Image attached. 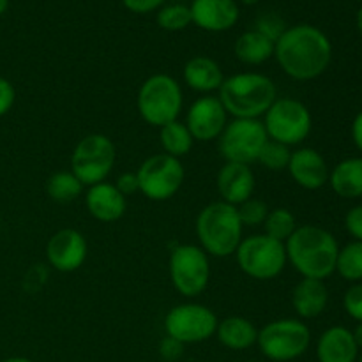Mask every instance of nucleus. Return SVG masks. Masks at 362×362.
I'll list each match as a JSON object with an SVG mask.
<instances>
[{
  "label": "nucleus",
  "mask_w": 362,
  "mask_h": 362,
  "mask_svg": "<svg viewBox=\"0 0 362 362\" xmlns=\"http://www.w3.org/2000/svg\"><path fill=\"white\" fill-rule=\"evenodd\" d=\"M274 59L292 80H317L331 66L332 42L315 25H293L276 41Z\"/></svg>",
  "instance_id": "f257e3e1"
},
{
  "label": "nucleus",
  "mask_w": 362,
  "mask_h": 362,
  "mask_svg": "<svg viewBox=\"0 0 362 362\" xmlns=\"http://www.w3.org/2000/svg\"><path fill=\"white\" fill-rule=\"evenodd\" d=\"M286 260L303 278L327 279L336 272L339 246L329 230L317 225L297 226L285 243Z\"/></svg>",
  "instance_id": "f03ea898"
},
{
  "label": "nucleus",
  "mask_w": 362,
  "mask_h": 362,
  "mask_svg": "<svg viewBox=\"0 0 362 362\" xmlns=\"http://www.w3.org/2000/svg\"><path fill=\"white\" fill-rule=\"evenodd\" d=\"M218 99L233 119H260L278 99L274 81L262 73H237L225 78Z\"/></svg>",
  "instance_id": "7ed1b4c3"
},
{
  "label": "nucleus",
  "mask_w": 362,
  "mask_h": 362,
  "mask_svg": "<svg viewBox=\"0 0 362 362\" xmlns=\"http://www.w3.org/2000/svg\"><path fill=\"white\" fill-rule=\"evenodd\" d=\"M194 228L200 247L209 257H232L244 239V226L237 214V207L221 200L212 202L202 209Z\"/></svg>",
  "instance_id": "20e7f679"
},
{
  "label": "nucleus",
  "mask_w": 362,
  "mask_h": 362,
  "mask_svg": "<svg viewBox=\"0 0 362 362\" xmlns=\"http://www.w3.org/2000/svg\"><path fill=\"white\" fill-rule=\"evenodd\" d=\"M182 88L173 76L158 73L148 76L138 90L136 106L141 119L154 127L179 120L182 112Z\"/></svg>",
  "instance_id": "39448f33"
},
{
  "label": "nucleus",
  "mask_w": 362,
  "mask_h": 362,
  "mask_svg": "<svg viewBox=\"0 0 362 362\" xmlns=\"http://www.w3.org/2000/svg\"><path fill=\"white\" fill-rule=\"evenodd\" d=\"M257 345L262 356L274 362H290L303 357L311 345V331L303 320L279 318L258 331Z\"/></svg>",
  "instance_id": "423d86ee"
},
{
  "label": "nucleus",
  "mask_w": 362,
  "mask_h": 362,
  "mask_svg": "<svg viewBox=\"0 0 362 362\" xmlns=\"http://www.w3.org/2000/svg\"><path fill=\"white\" fill-rule=\"evenodd\" d=\"M264 127L269 140L286 147L300 145L313 129V117L303 101L293 98H278L264 115Z\"/></svg>",
  "instance_id": "0eeeda50"
},
{
  "label": "nucleus",
  "mask_w": 362,
  "mask_h": 362,
  "mask_svg": "<svg viewBox=\"0 0 362 362\" xmlns=\"http://www.w3.org/2000/svg\"><path fill=\"white\" fill-rule=\"evenodd\" d=\"M235 258L240 271L258 281L278 278L288 262L285 244L271 239L265 233L244 237L237 247Z\"/></svg>",
  "instance_id": "6e6552de"
},
{
  "label": "nucleus",
  "mask_w": 362,
  "mask_h": 362,
  "mask_svg": "<svg viewBox=\"0 0 362 362\" xmlns=\"http://www.w3.org/2000/svg\"><path fill=\"white\" fill-rule=\"evenodd\" d=\"M117 148L112 138L92 133L81 138L71 154V172L83 186L90 187L105 182L115 166Z\"/></svg>",
  "instance_id": "1a4fd4ad"
},
{
  "label": "nucleus",
  "mask_w": 362,
  "mask_h": 362,
  "mask_svg": "<svg viewBox=\"0 0 362 362\" xmlns=\"http://www.w3.org/2000/svg\"><path fill=\"white\" fill-rule=\"evenodd\" d=\"M267 141L269 136L260 119H233L218 138V148L226 163L251 166L258 161Z\"/></svg>",
  "instance_id": "9d476101"
},
{
  "label": "nucleus",
  "mask_w": 362,
  "mask_h": 362,
  "mask_svg": "<svg viewBox=\"0 0 362 362\" xmlns=\"http://www.w3.org/2000/svg\"><path fill=\"white\" fill-rule=\"evenodd\" d=\"M170 279L180 296L197 297L207 288L211 279L209 255L194 244H179L170 253Z\"/></svg>",
  "instance_id": "9b49d317"
},
{
  "label": "nucleus",
  "mask_w": 362,
  "mask_h": 362,
  "mask_svg": "<svg viewBox=\"0 0 362 362\" xmlns=\"http://www.w3.org/2000/svg\"><path fill=\"white\" fill-rule=\"evenodd\" d=\"M184 166L180 159L165 154H154L138 168L140 193L152 202H165L175 197L184 184Z\"/></svg>",
  "instance_id": "f8f14e48"
},
{
  "label": "nucleus",
  "mask_w": 362,
  "mask_h": 362,
  "mask_svg": "<svg viewBox=\"0 0 362 362\" xmlns=\"http://www.w3.org/2000/svg\"><path fill=\"white\" fill-rule=\"evenodd\" d=\"M218 317L211 308L198 303L177 304L165 317L166 336L182 345L204 343L216 334Z\"/></svg>",
  "instance_id": "ddd939ff"
},
{
  "label": "nucleus",
  "mask_w": 362,
  "mask_h": 362,
  "mask_svg": "<svg viewBox=\"0 0 362 362\" xmlns=\"http://www.w3.org/2000/svg\"><path fill=\"white\" fill-rule=\"evenodd\" d=\"M194 141H212L221 136L228 124V113L218 95H202L186 113V122Z\"/></svg>",
  "instance_id": "4468645a"
},
{
  "label": "nucleus",
  "mask_w": 362,
  "mask_h": 362,
  "mask_svg": "<svg viewBox=\"0 0 362 362\" xmlns=\"http://www.w3.org/2000/svg\"><path fill=\"white\" fill-rule=\"evenodd\" d=\"M87 239L74 228L59 230L46 244V260L59 272L78 271L87 260Z\"/></svg>",
  "instance_id": "2eb2a0df"
},
{
  "label": "nucleus",
  "mask_w": 362,
  "mask_h": 362,
  "mask_svg": "<svg viewBox=\"0 0 362 362\" xmlns=\"http://www.w3.org/2000/svg\"><path fill=\"white\" fill-rule=\"evenodd\" d=\"M288 173L297 186L308 191L322 189L329 182V166L324 156L311 147H300L292 152Z\"/></svg>",
  "instance_id": "dca6fc26"
},
{
  "label": "nucleus",
  "mask_w": 362,
  "mask_h": 362,
  "mask_svg": "<svg viewBox=\"0 0 362 362\" xmlns=\"http://www.w3.org/2000/svg\"><path fill=\"white\" fill-rule=\"evenodd\" d=\"M216 187L225 204L239 207L250 200L257 187V179L251 166L240 163H225L216 177Z\"/></svg>",
  "instance_id": "f3484780"
},
{
  "label": "nucleus",
  "mask_w": 362,
  "mask_h": 362,
  "mask_svg": "<svg viewBox=\"0 0 362 362\" xmlns=\"http://www.w3.org/2000/svg\"><path fill=\"white\" fill-rule=\"evenodd\" d=\"M189 11L191 21L207 32L230 30L240 14L235 0H193Z\"/></svg>",
  "instance_id": "a211bd4d"
},
{
  "label": "nucleus",
  "mask_w": 362,
  "mask_h": 362,
  "mask_svg": "<svg viewBox=\"0 0 362 362\" xmlns=\"http://www.w3.org/2000/svg\"><path fill=\"white\" fill-rule=\"evenodd\" d=\"M85 207L88 214L101 223L119 221L127 209V200L115 187V184L99 182L85 193Z\"/></svg>",
  "instance_id": "6ab92c4d"
},
{
  "label": "nucleus",
  "mask_w": 362,
  "mask_h": 362,
  "mask_svg": "<svg viewBox=\"0 0 362 362\" xmlns=\"http://www.w3.org/2000/svg\"><path fill=\"white\" fill-rule=\"evenodd\" d=\"M318 362H357L359 346L352 331L343 325L325 329L317 341Z\"/></svg>",
  "instance_id": "aec40b11"
},
{
  "label": "nucleus",
  "mask_w": 362,
  "mask_h": 362,
  "mask_svg": "<svg viewBox=\"0 0 362 362\" xmlns=\"http://www.w3.org/2000/svg\"><path fill=\"white\" fill-rule=\"evenodd\" d=\"M182 76L191 90L205 95H211L212 92L219 90L225 81L221 66L214 59L205 55H198L187 60Z\"/></svg>",
  "instance_id": "412c9836"
},
{
  "label": "nucleus",
  "mask_w": 362,
  "mask_h": 362,
  "mask_svg": "<svg viewBox=\"0 0 362 362\" xmlns=\"http://www.w3.org/2000/svg\"><path fill=\"white\" fill-rule=\"evenodd\" d=\"M329 290L322 279L303 278L292 292V306L304 320L317 318L327 310Z\"/></svg>",
  "instance_id": "4be33fe9"
},
{
  "label": "nucleus",
  "mask_w": 362,
  "mask_h": 362,
  "mask_svg": "<svg viewBox=\"0 0 362 362\" xmlns=\"http://www.w3.org/2000/svg\"><path fill=\"white\" fill-rule=\"evenodd\" d=\"M329 186L345 200L362 197V158H346L329 172Z\"/></svg>",
  "instance_id": "5701e85b"
},
{
  "label": "nucleus",
  "mask_w": 362,
  "mask_h": 362,
  "mask_svg": "<svg viewBox=\"0 0 362 362\" xmlns=\"http://www.w3.org/2000/svg\"><path fill=\"white\" fill-rule=\"evenodd\" d=\"M216 338L228 350H247L257 345L258 329L251 320L244 317H228L221 320L216 329Z\"/></svg>",
  "instance_id": "b1692460"
},
{
  "label": "nucleus",
  "mask_w": 362,
  "mask_h": 362,
  "mask_svg": "<svg viewBox=\"0 0 362 362\" xmlns=\"http://www.w3.org/2000/svg\"><path fill=\"white\" fill-rule=\"evenodd\" d=\"M274 41L265 37L258 30H247L235 41V57L246 66H260L274 57Z\"/></svg>",
  "instance_id": "393cba45"
},
{
  "label": "nucleus",
  "mask_w": 362,
  "mask_h": 362,
  "mask_svg": "<svg viewBox=\"0 0 362 362\" xmlns=\"http://www.w3.org/2000/svg\"><path fill=\"white\" fill-rule=\"evenodd\" d=\"M159 144H161L165 154L180 159L189 154L194 138L191 136L186 124L180 122V120H173V122L159 127Z\"/></svg>",
  "instance_id": "a878e982"
},
{
  "label": "nucleus",
  "mask_w": 362,
  "mask_h": 362,
  "mask_svg": "<svg viewBox=\"0 0 362 362\" xmlns=\"http://www.w3.org/2000/svg\"><path fill=\"white\" fill-rule=\"evenodd\" d=\"M83 187L73 172H55L46 180V194L59 204L74 202L83 193Z\"/></svg>",
  "instance_id": "bb28decb"
},
{
  "label": "nucleus",
  "mask_w": 362,
  "mask_h": 362,
  "mask_svg": "<svg viewBox=\"0 0 362 362\" xmlns=\"http://www.w3.org/2000/svg\"><path fill=\"white\" fill-rule=\"evenodd\" d=\"M336 272L350 283L362 281V243L352 240L346 246L339 247Z\"/></svg>",
  "instance_id": "cd10ccee"
},
{
  "label": "nucleus",
  "mask_w": 362,
  "mask_h": 362,
  "mask_svg": "<svg viewBox=\"0 0 362 362\" xmlns=\"http://www.w3.org/2000/svg\"><path fill=\"white\" fill-rule=\"evenodd\" d=\"M264 233L269 235L271 239L279 240V243L285 244L286 240L290 239L293 232L297 228V221H296V216L285 207H278V209H272L269 211L267 218L264 221Z\"/></svg>",
  "instance_id": "c85d7f7f"
},
{
  "label": "nucleus",
  "mask_w": 362,
  "mask_h": 362,
  "mask_svg": "<svg viewBox=\"0 0 362 362\" xmlns=\"http://www.w3.org/2000/svg\"><path fill=\"white\" fill-rule=\"evenodd\" d=\"M193 23L191 21L189 6L182 4H170L163 6L158 13V25L166 32H179Z\"/></svg>",
  "instance_id": "c756f323"
},
{
  "label": "nucleus",
  "mask_w": 362,
  "mask_h": 362,
  "mask_svg": "<svg viewBox=\"0 0 362 362\" xmlns=\"http://www.w3.org/2000/svg\"><path fill=\"white\" fill-rule=\"evenodd\" d=\"M290 156H292L290 147L278 144V141L269 140L264 145V148H262L257 163H260L262 166H265L271 172H283V170L288 168Z\"/></svg>",
  "instance_id": "7c9ffc66"
},
{
  "label": "nucleus",
  "mask_w": 362,
  "mask_h": 362,
  "mask_svg": "<svg viewBox=\"0 0 362 362\" xmlns=\"http://www.w3.org/2000/svg\"><path fill=\"white\" fill-rule=\"evenodd\" d=\"M237 214L243 226H262L269 214V207L264 200L251 197L237 207Z\"/></svg>",
  "instance_id": "2f4dec72"
},
{
  "label": "nucleus",
  "mask_w": 362,
  "mask_h": 362,
  "mask_svg": "<svg viewBox=\"0 0 362 362\" xmlns=\"http://www.w3.org/2000/svg\"><path fill=\"white\" fill-rule=\"evenodd\" d=\"M255 30H258L260 34H264L265 37H269L271 41L276 42L279 37H281L283 32L286 30V27H285V21H283L278 14L269 13L258 18Z\"/></svg>",
  "instance_id": "473e14b6"
},
{
  "label": "nucleus",
  "mask_w": 362,
  "mask_h": 362,
  "mask_svg": "<svg viewBox=\"0 0 362 362\" xmlns=\"http://www.w3.org/2000/svg\"><path fill=\"white\" fill-rule=\"evenodd\" d=\"M343 308L356 322H362V283H352L343 296Z\"/></svg>",
  "instance_id": "72a5a7b5"
},
{
  "label": "nucleus",
  "mask_w": 362,
  "mask_h": 362,
  "mask_svg": "<svg viewBox=\"0 0 362 362\" xmlns=\"http://www.w3.org/2000/svg\"><path fill=\"white\" fill-rule=\"evenodd\" d=\"M345 228L354 237V240L362 243V205H356L346 212Z\"/></svg>",
  "instance_id": "f704fd0d"
},
{
  "label": "nucleus",
  "mask_w": 362,
  "mask_h": 362,
  "mask_svg": "<svg viewBox=\"0 0 362 362\" xmlns=\"http://www.w3.org/2000/svg\"><path fill=\"white\" fill-rule=\"evenodd\" d=\"M16 101V90L14 85L7 78L0 76V117L7 115Z\"/></svg>",
  "instance_id": "c9c22d12"
},
{
  "label": "nucleus",
  "mask_w": 362,
  "mask_h": 362,
  "mask_svg": "<svg viewBox=\"0 0 362 362\" xmlns=\"http://www.w3.org/2000/svg\"><path fill=\"white\" fill-rule=\"evenodd\" d=\"M184 354V345L180 341H177V339L170 338V336H166V338L161 339V343H159V356L163 357L165 361L168 362H173L177 359H180Z\"/></svg>",
  "instance_id": "e433bc0d"
},
{
  "label": "nucleus",
  "mask_w": 362,
  "mask_h": 362,
  "mask_svg": "<svg viewBox=\"0 0 362 362\" xmlns=\"http://www.w3.org/2000/svg\"><path fill=\"white\" fill-rule=\"evenodd\" d=\"M115 187L124 194V197H131V194L138 193L140 191V186H138V177L136 173L126 172L120 173L115 180Z\"/></svg>",
  "instance_id": "4c0bfd02"
},
{
  "label": "nucleus",
  "mask_w": 362,
  "mask_h": 362,
  "mask_svg": "<svg viewBox=\"0 0 362 362\" xmlns=\"http://www.w3.org/2000/svg\"><path fill=\"white\" fill-rule=\"evenodd\" d=\"M122 4L126 6V9L131 11V13L147 14L156 9H161L165 0H122Z\"/></svg>",
  "instance_id": "58836bf2"
},
{
  "label": "nucleus",
  "mask_w": 362,
  "mask_h": 362,
  "mask_svg": "<svg viewBox=\"0 0 362 362\" xmlns=\"http://www.w3.org/2000/svg\"><path fill=\"white\" fill-rule=\"evenodd\" d=\"M352 140L354 145L362 152V112L357 113L352 122Z\"/></svg>",
  "instance_id": "ea45409f"
},
{
  "label": "nucleus",
  "mask_w": 362,
  "mask_h": 362,
  "mask_svg": "<svg viewBox=\"0 0 362 362\" xmlns=\"http://www.w3.org/2000/svg\"><path fill=\"white\" fill-rule=\"evenodd\" d=\"M352 336H354V339H356L357 346H359V350H361L362 349V322H357L356 329L352 331Z\"/></svg>",
  "instance_id": "a19ab883"
},
{
  "label": "nucleus",
  "mask_w": 362,
  "mask_h": 362,
  "mask_svg": "<svg viewBox=\"0 0 362 362\" xmlns=\"http://www.w3.org/2000/svg\"><path fill=\"white\" fill-rule=\"evenodd\" d=\"M356 25H357V30H359V34L362 35V4H361L359 11H357V16H356Z\"/></svg>",
  "instance_id": "79ce46f5"
},
{
  "label": "nucleus",
  "mask_w": 362,
  "mask_h": 362,
  "mask_svg": "<svg viewBox=\"0 0 362 362\" xmlns=\"http://www.w3.org/2000/svg\"><path fill=\"white\" fill-rule=\"evenodd\" d=\"M2 362H34V361L27 359V357H9V359H4Z\"/></svg>",
  "instance_id": "37998d69"
},
{
  "label": "nucleus",
  "mask_w": 362,
  "mask_h": 362,
  "mask_svg": "<svg viewBox=\"0 0 362 362\" xmlns=\"http://www.w3.org/2000/svg\"><path fill=\"white\" fill-rule=\"evenodd\" d=\"M7 7H9V0H0V16L6 13Z\"/></svg>",
  "instance_id": "c03bdc74"
},
{
  "label": "nucleus",
  "mask_w": 362,
  "mask_h": 362,
  "mask_svg": "<svg viewBox=\"0 0 362 362\" xmlns=\"http://www.w3.org/2000/svg\"><path fill=\"white\" fill-rule=\"evenodd\" d=\"M243 4H246V6H253V4H257L258 0H240Z\"/></svg>",
  "instance_id": "a18cd8bd"
},
{
  "label": "nucleus",
  "mask_w": 362,
  "mask_h": 362,
  "mask_svg": "<svg viewBox=\"0 0 362 362\" xmlns=\"http://www.w3.org/2000/svg\"><path fill=\"white\" fill-rule=\"evenodd\" d=\"M247 362H264V361H247Z\"/></svg>",
  "instance_id": "49530a36"
},
{
  "label": "nucleus",
  "mask_w": 362,
  "mask_h": 362,
  "mask_svg": "<svg viewBox=\"0 0 362 362\" xmlns=\"http://www.w3.org/2000/svg\"><path fill=\"white\" fill-rule=\"evenodd\" d=\"M359 362H362V354L359 356Z\"/></svg>",
  "instance_id": "de8ad7c7"
},
{
  "label": "nucleus",
  "mask_w": 362,
  "mask_h": 362,
  "mask_svg": "<svg viewBox=\"0 0 362 362\" xmlns=\"http://www.w3.org/2000/svg\"><path fill=\"white\" fill-rule=\"evenodd\" d=\"M361 2H362V0H361Z\"/></svg>",
  "instance_id": "09e8293b"
}]
</instances>
